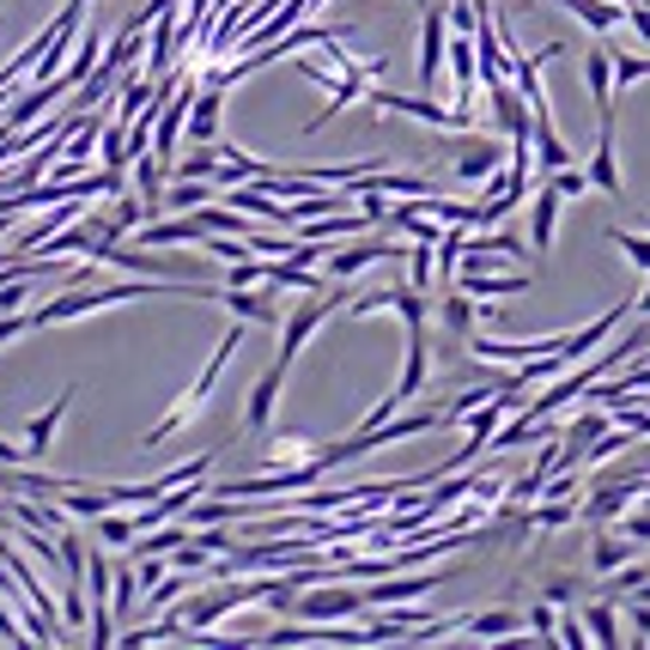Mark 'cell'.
Returning a JSON list of instances; mask_svg holds the SVG:
<instances>
[{"label": "cell", "instance_id": "cell-1", "mask_svg": "<svg viewBox=\"0 0 650 650\" xmlns=\"http://www.w3.org/2000/svg\"><path fill=\"white\" fill-rule=\"evenodd\" d=\"M134 298H219V292H213V286H201V280L134 274V280H116V286H80V292L49 298V304L31 310V329H56V322H73V317H98V310L134 304Z\"/></svg>", "mask_w": 650, "mask_h": 650}, {"label": "cell", "instance_id": "cell-2", "mask_svg": "<svg viewBox=\"0 0 650 650\" xmlns=\"http://www.w3.org/2000/svg\"><path fill=\"white\" fill-rule=\"evenodd\" d=\"M243 341H250V322H243V317H231V329H226V341H219L213 347V359H207V366H201V377H194V383L183 389V401H177V408L171 413H164V420L159 426H152V432L147 438H140V450H164V438H177V432H183V426L194 420V413H201L207 408V401H213V389H219V377H226V366H231V359H238V347Z\"/></svg>", "mask_w": 650, "mask_h": 650}, {"label": "cell", "instance_id": "cell-3", "mask_svg": "<svg viewBox=\"0 0 650 650\" xmlns=\"http://www.w3.org/2000/svg\"><path fill=\"white\" fill-rule=\"evenodd\" d=\"M268 596H274V578H238V571H231V578H219V590L207 583V590H201V596H189V602L177 608V614H183V627H189V632H207V627H219L226 614H238V608L268 602Z\"/></svg>", "mask_w": 650, "mask_h": 650}, {"label": "cell", "instance_id": "cell-4", "mask_svg": "<svg viewBox=\"0 0 650 650\" xmlns=\"http://www.w3.org/2000/svg\"><path fill=\"white\" fill-rule=\"evenodd\" d=\"M366 103H371V110H383V116H408V122H426V128H438V134H468V128H474V116H468L462 103H438L432 92L401 98V92H383V86L371 80Z\"/></svg>", "mask_w": 650, "mask_h": 650}, {"label": "cell", "instance_id": "cell-5", "mask_svg": "<svg viewBox=\"0 0 650 650\" xmlns=\"http://www.w3.org/2000/svg\"><path fill=\"white\" fill-rule=\"evenodd\" d=\"M396 256H408L401 243H383V238H347V250H334L329 243V256H322V274L329 280H353V274H366V268H377V262H396Z\"/></svg>", "mask_w": 650, "mask_h": 650}, {"label": "cell", "instance_id": "cell-6", "mask_svg": "<svg viewBox=\"0 0 650 650\" xmlns=\"http://www.w3.org/2000/svg\"><path fill=\"white\" fill-rule=\"evenodd\" d=\"M292 614H298V620H317V627H329V620H359V614H366V596H359V590H341V578H322V590L298 596Z\"/></svg>", "mask_w": 650, "mask_h": 650}, {"label": "cell", "instance_id": "cell-7", "mask_svg": "<svg viewBox=\"0 0 650 650\" xmlns=\"http://www.w3.org/2000/svg\"><path fill=\"white\" fill-rule=\"evenodd\" d=\"M487 110H492V128L511 140H536V110H529V98L517 92L511 80H487Z\"/></svg>", "mask_w": 650, "mask_h": 650}, {"label": "cell", "instance_id": "cell-8", "mask_svg": "<svg viewBox=\"0 0 650 650\" xmlns=\"http://www.w3.org/2000/svg\"><path fill=\"white\" fill-rule=\"evenodd\" d=\"M219 304L231 317H243L250 329H280V304H274V286H219Z\"/></svg>", "mask_w": 650, "mask_h": 650}, {"label": "cell", "instance_id": "cell-9", "mask_svg": "<svg viewBox=\"0 0 650 650\" xmlns=\"http://www.w3.org/2000/svg\"><path fill=\"white\" fill-rule=\"evenodd\" d=\"M438 583H444V571H389V578H371L366 608H383V602H420V596H432Z\"/></svg>", "mask_w": 650, "mask_h": 650}, {"label": "cell", "instance_id": "cell-10", "mask_svg": "<svg viewBox=\"0 0 650 650\" xmlns=\"http://www.w3.org/2000/svg\"><path fill=\"white\" fill-rule=\"evenodd\" d=\"M457 286L468 298H523L529 268H457Z\"/></svg>", "mask_w": 650, "mask_h": 650}, {"label": "cell", "instance_id": "cell-11", "mask_svg": "<svg viewBox=\"0 0 650 650\" xmlns=\"http://www.w3.org/2000/svg\"><path fill=\"white\" fill-rule=\"evenodd\" d=\"M504 159H511V152H504L499 140H480V134H462V147L450 152V164H457L462 183H487V177L499 171Z\"/></svg>", "mask_w": 650, "mask_h": 650}, {"label": "cell", "instance_id": "cell-12", "mask_svg": "<svg viewBox=\"0 0 650 650\" xmlns=\"http://www.w3.org/2000/svg\"><path fill=\"white\" fill-rule=\"evenodd\" d=\"M583 80H590V98H596L602 128H614V98H620V86H614V49L596 43L590 56H583Z\"/></svg>", "mask_w": 650, "mask_h": 650}, {"label": "cell", "instance_id": "cell-13", "mask_svg": "<svg viewBox=\"0 0 650 650\" xmlns=\"http://www.w3.org/2000/svg\"><path fill=\"white\" fill-rule=\"evenodd\" d=\"M644 492V480H602V487L583 499V517H590L596 529H608V523H620L627 517V504Z\"/></svg>", "mask_w": 650, "mask_h": 650}, {"label": "cell", "instance_id": "cell-14", "mask_svg": "<svg viewBox=\"0 0 650 650\" xmlns=\"http://www.w3.org/2000/svg\"><path fill=\"white\" fill-rule=\"evenodd\" d=\"M559 194L553 183H536V194H529V250L536 256H548L553 250V231H559Z\"/></svg>", "mask_w": 650, "mask_h": 650}, {"label": "cell", "instance_id": "cell-15", "mask_svg": "<svg viewBox=\"0 0 650 650\" xmlns=\"http://www.w3.org/2000/svg\"><path fill=\"white\" fill-rule=\"evenodd\" d=\"M286 377H292V371L268 366V377H256V383H250V401H243V432H268V426H274V401H280Z\"/></svg>", "mask_w": 650, "mask_h": 650}, {"label": "cell", "instance_id": "cell-16", "mask_svg": "<svg viewBox=\"0 0 650 650\" xmlns=\"http://www.w3.org/2000/svg\"><path fill=\"white\" fill-rule=\"evenodd\" d=\"M68 401H73V389H61V396L49 401V408L37 413L31 426H24V457H31V462H43V457H49V444H56V426L68 420Z\"/></svg>", "mask_w": 650, "mask_h": 650}, {"label": "cell", "instance_id": "cell-17", "mask_svg": "<svg viewBox=\"0 0 650 650\" xmlns=\"http://www.w3.org/2000/svg\"><path fill=\"white\" fill-rule=\"evenodd\" d=\"M432 317H438V329H444L457 347L474 334V304H468L462 286H444V298H432Z\"/></svg>", "mask_w": 650, "mask_h": 650}, {"label": "cell", "instance_id": "cell-18", "mask_svg": "<svg viewBox=\"0 0 650 650\" xmlns=\"http://www.w3.org/2000/svg\"><path fill=\"white\" fill-rule=\"evenodd\" d=\"M553 7H571L596 37H608V31H620V24H627V0H553Z\"/></svg>", "mask_w": 650, "mask_h": 650}, {"label": "cell", "instance_id": "cell-19", "mask_svg": "<svg viewBox=\"0 0 650 650\" xmlns=\"http://www.w3.org/2000/svg\"><path fill=\"white\" fill-rule=\"evenodd\" d=\"M536 164H541V177H553V171H566V164H578V152L559 140L553 116H541V122H536Z\"/></svg>", "mask_w": 650, "mask_h": 650}, {"label": "cell", "instance_id": "cell-20", "mask_svg": "<svg viewBox=\"0 0 650 650\" xmlns=\"http://www.w3.org/2000/svg\"><path fill=\"white\" fill-rule=\"evenodd\" d=\"M523 627H529V614H511V608H487V614H468L462 620L468 639H499V632L511 639V632H523Z\"/></svg>", "mask_w": 650, "mask_h": 650}, {"label": "cell", "instance_id": "cell-21", "mask_svg": "<svg viewBox=\"0 0 650 650\" xmlns=\"http://www.w3.org/2000/svg\"><path fill=\"white\" fill-rule=\"evenodd\" d=\"M590 183L602 189V194H620V164H614V128H602V140H596V152H590Z\"/></svg>", "mask_w": 650, "mask_h": 650}, {"label": "cell", "instance_id": "cell-22", "mask_svg": "<svg viewBox=\"0 0 650 650\" xmlns=\"http://www.w3.org/2000/svg\"><path fill=\"white\" fill-rule=\"evenodd\" d=\"M627 559H639V541H632L627 529H620V536H596V548H590V566L602 571V578H608V571H620V566H627Z\"/></svg>", "mask_w": 650, "mask_h": 650}, {"label": "cell", "instance_id": "cell-23", "mask_svg": "<svg viewBox=\"0 0 650 650\" xmlns=\"http://www.w3.org/2000/svg\"><path fill=\"white\" fill-rule=\"evenodd\" d=\"M583 627H590V639L608 644V650L627 644V639H620V620H614V608H608V602H590V608H583Z\"/></svg>", "mask_w": 650, "mask_h": 650}, {"label": "cell", "instance_id": "cell-24", "mask_svg": "<svg viewBox=\"0 0 650 650\" xmlns=\"http://www.w3.org/2000/svg\"><path fill=\"white\" fill-rule=\"evenodd\" d=\"M578 511H583L578 499H548V504H536V511H529V529H566Z\"/></svg>", "mask_w": 650, "mask_h": 650}, {"label": "cell", "instance_id": "cell-25", "mask_svg": "<svg viewBox=\"0 0 650 650\" xmlns=\"http://www.w3.org/2000/svg\"><path fill=\"white\" fill-rule=\"evenodd\" d=\"M608 243L627 250V262L639 268V274H650V231H608Z\"/></svg>", "mask_w": 650, "mask_h": 650}, {"label": "cell", "instance_id": "cell-26", "mask_svg": "<svg viewBox=\"0 0 650 650\" xmlns=\"http://www.w3.org/2000/svg\"><path fill=\"white\" fill-rule=\"evenodd\" d=\"M541 183H553L559 194H566V201H578L583 189H596L590 183V171H583V164H566V171H553V177H541Z\"/></svg>", "mask_w": 650, "mask_h": 650}, {"label": "cell", "instance_id": "cell-27", "mask_svg": "<svg viewBox=\"0 0 650 650\" xmlns=\"http://www.w3.org/2000/svg\"><path fill=\"white\" fill-rule=\"evenodd\" d=\"M213 171H219V147H194L171 177H207V183H213Z\"/></svg>", "mask_w": 650, "mask_h": 650}, {"label": "cell", "instance_id": "cell-28", "mask_svg": "<svg viewBox=\"0 0 650 650\" xmlns=\"http://www.w3.org/2000/svg\"><path fill=\"white\" fill-rule=\"evenodd\" d=\"M140 590H147V583H140V571H122V578H116V620H128V614H134Z\"/></svg>", "mask_w": 650, "mask_h": 650}, {"label": "cell", "instance_id": "cell-29", "mask_svg": "<svg viewBox=\"0 0 650 650\" xmlns=\"http://www.w3.org/2000/svg\"><path fill=\"white\" fill-rule=\"evenodd\" d=\"M559 644H566V650L596 644V639H590V627H583V614H566V620H559Z\"/></svg>", "mask_w": 650, "mask_h": 650}, {"label": "cell", "instance_id": "cell-30", "mask_svg": "<svg viewBox=\"0 0 650 650\" xmlns=\"http://www.w3.org/2000/svg\"><path fill=\"white\" fill-rule=\"evenodd\" d=\"M12 334H31V310H0V347H7Z\"/></svg>", "mask_w": 650, "mask_h": 650}, {"label": "cell", "instance_id": "cell-31", "mask_svg": "<svg viewBox=\"0 0 650 650\" xmlns=\"http://www.w3.org/2000/svg\"><path fill=\"white\" fill-rule=\"evenodd\" d=\"M529 632H536L541 644H553V639H548V632H553V602H536V608H529Z\"/></svg>", "mask_w": 650, "mask_h": 650}, {"label": "cell", "instance_id": "cell-32", "mask_svg": "<svg viewBox=\"0 0 650 650\" xmlns=\"http://www.w3.org/2000/svg\"><path fill=\"white\" fill-rule=\"evenodd\" d=\"M0 644H31L24 620H12V614H7V602H0Z\"/></svg>", "mask_w": 650, "mask_h": 650}, {"label": "cell", "instance_id": "cell-33", "mask_svg": "<svg viewBox=\"0 0 650 650\" xmlns=\"http://www.w3.org/2000/svg\"><path fill=\"white\" fill-rule=\"evenodd\" d=\"M571 590H578V578H548V602H566Z\"/></svg>", "mask_w": 650, "mask_h": 650}, {"label": "cell", "instance_id": "cell-34", "mask_svg": "<svg viewBox=\"0 0 650 650\" xmlns=\"http://www.w3.org/2000/svg\"><path fill=\"white\" fill-rule=\"evenodd\" d=\"M632 317H650V274H644V292L632 298Z\"/></svg>", "mask_w": 650, "mask_h": 650}]
</instances>
